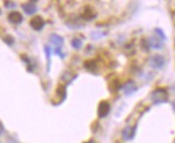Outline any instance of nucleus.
Segmentation results:
<instances>
[{
	"instance_id": "6ab92c4d",
	"label": "nucleus",
	"mask_w": 175,
	"mask_h": 143,
	"mask_svg": "<svg viewBox=\"0 0 175 143\" xmlns=\"http://www.w3.org/2000/svg\"><path fill=\"white\" fill-rule=\"evenodd\" d=\"M174 108H175V102H174Z\"/></svg>"
},
{
	"instance_id": "1a4fd4ad",
	"label": "nucleus",
	"mask_w": 175,
	"mask_h": 143,
	"mask_svg": "<svg viewBox=\"0 0 175 143\" xmlns=\"http://www.w3.org/2000/svg\"><path fill=\"white\" fill-rule=\"evenodd\" d=\"M121 89H123V92H125L126 95H131L133 92H136V84L133 83L132 81H129L127 82V83L125 84L124 86H121Z\"/></svg>"
},
{
	"instance_id": "0eeeda50",
	"label": "nucleus",
	"mask_w": 175,
	"mask_h": 143,
	"mask_svg": "<svg viewBox=\"0 0 175 143\" xmlns=\"http://www.w3.org/2000/svg\"><path fill=\"white\" fill-rule=\"evenodd\" d=\"M8 18L11 23H14V24H20V23L23 22V15L17 11H12L9 13L8 15Z\"/></svg>"
},
{
	"instance_id": "a211bd4d",
	"label": "nucleus",
	"mask_w": 175,
	"mask_h": 143,
	"mask_svg": "<svg viewBox=\"0 0 175 143\" xmlns=\"http://www.w3.org/2000/svg\"><path fill=\"white\" fill-rule=\"evenodd\" d=\"M0 14H1V10H0Z\"/></svg>"
},
{
	"instance_id": "39448f33",
	"label": "nucleus",
	"mask_w": 175,
	"mask_h": 143,
	"mask_svg": "<svg viewBox=\"0 0 175 143\" xmlns=\"http://www.w3.org/2000/svg\"><path fill=\"white\" fill-rule=\"evenodd\" d=\"M97 16V12L92 9L91 7H86L84 9L83 13H82V17L86 21H90V20H94L95 17Z\"/></svg>"
},
{
	"instance_id": "f8f14e48",
	"label": "nucleus",
	"mask_w": 175,
	"mask_h": 143,
	"mask_svg": "<svg viewBox=\"0 0 175 143\" xmlns=\"http://www.w3.org/2000/svg\"><path fill=\"white\" fill-rule=\"evenodd\" d=\"M84 67L87 69L88 71H95L97 69V62L95 60H87L84 64Z\"/></svg>"
},
{
	"instance_id": "6e6552de",
	"label": "nucleus",
	"mask_w": 175,
	"mask_h": 143,
	"mask_svg": "<svg viewBox=\"0 0 175 143\" xmlns=\"http://www.w3.org/2000/svg\"><path fill=\"white\" fill-rule=\"evenodd\" d=\"M148 45L153 49H161L162 41L160 40V37L158 36H153L148 39Z\"/></svg>"
},
{
	"instance_id": "9d476101",
	"label": "nucleus",
	"mask_w": 175,
	"mask_h": 143,
	"mask_svg": "<svg viewBox=\"0 0 175 143\" xmlns=\"http://www.w3.org/2000/svg\"><path fill=\"white\" fill-rule=\"evenodd\" d=\"M50 41L54 44L55 47H60V49L62 47V44H64V39L58 35H50Z\"/></svg>"
},
{
	"instance_id": "dca6fc26",
	"label": "nucleus",
	"mask_w": 175,
	"mask_h": 143,
	"mask_svg": "<svg viewBox=\"0 0 175 143\" xmlns=\"http://www.w3.org/2000/svg\"><path fill=\"white\" fill-rule=\"evenodd\" d=\"M3 130H5V128H3V125H2V123H1V122H0V134H2Z\"/></svg>"
},
{
	"instance_id": "2eb2a0df",
	"label": "nucleus",
	"mask_w": 175,
	"mask_h": 143,
	"mask_svg": "<svg viewBox=\"0 0 175 143\" xmlns=\"http://www.w3.org/2000/svg\"><path fill=\"white\" fill-rule=\"evenodd\" d=\"M44 50H45V53H46V57L50 59V46H47L46 45L45 47H44Z\"/></svg>"
},
{
	"instance_id": "7ed1b4c3",
	"label": "nucleus",
	"mask_w": 175,
	"mask_h": 143,
	"mask_svg": "<svg viewBox=\"0 0 175 143\" xmlns=\"http://www.w3.org/2000/svg\"><path fill=\"white\" fill-rule=\"evenodd\" d=\"M151 66L154 69H161L164 66V58L161 55H154L151 59Z\"/></svg>"
},
{
	"instance_id": "f257e3e1",
	"label": "nucleus",
	"mask_w": 175,
	"mask_h": 143,
	"mask_svg": "<svg viewBox=\"0 0 175 143\" xmlns=\"http://www.w3.org/2000/svg\"><path fill=\"white\" fill-rule=\"evenodd\" d=\"M169 99V94L164 88H157L151 94V100L155 104L163 103Z\"/></svg>"
},
{
	"instance_id": "4468645a",
	"label": "nucleus",
	"mask_w": 175,
	"mask_h": 143,
	"mask_svg": "<svg viewBox=\"0 0 175 143\" xmlns=\"http://www.w3.org/2000/svg\"><path fill=\"white\" fill-rule=\"evenodd\" d=\"M155 31L158 33V35L160 36V38H161V39H164V38H166V35H164V33H163V31H162L161 29L157 28V29H155Z\"/></svg>"
},
{
	"instance_id": "f3484780",
	"label": "nucleus",
	"mask_w": 175,
	"mask_h": 143,
	"mask_svg": "<svg viewBox=\"0 0 175 143\" xmlns=\"http://www.w3.org/2000/svg\"><path fill=\"white\" fill-rule=\"evenodd\" d=\"M85 143H96V142H95L94 140H90V141H88V142H85Z\"/></svg>"
},
{
	"instance_id": "20e7f679",
	"label": "nucleus",
	"mask_w": 175,
	"mask_h": 143,
	"mask_svg": "<svg viewBox=\"0 0 175 143\" xmlns=\"http://www.w3.org/2000/svg\"><path fill=\"white\" fill-rule=\"evenodd\" d=\"M44 25H45V23H44V20L41 16H35L30 21L31 28L35 29V30H41L44 27Z\"/></svg>"
},
{
	"instance_id": "9b49d317",
	"label": "nucleus",
	"mask_w": 175,
	"mask_h": 143,
	"mask_svg": "<svg viewBox=\"0 0 175 143\" xmlns=\"http://www.w3.org/2000/svg\"><path fill=\"white\" fill-rule=\"evenodd\" d=\"M134 134H136V127H127L123 131V137L126 140H131L134 137Z\"/></svg>"
},
{
	"instance_id": "423d86ee",
	"label": "nucleus",
	"mask_w": 175,
	"mask_h": 143,
	"mask_svg": "<svg viewBox=\"0 0 175 143\" xmlns=\"http://www.w3.org/2000/svg\"><path fill=\"white\" fill-rule=\"evenodd\" d=\"M35 2L37 1H29V2L27 3H24V5L22 6L23 10L25 11V13L27 14H33L37 12V5H35Z\"/></svg>"
},
{
	"instance_id": "f03ea898",
	"label": "nucleus",
	"mask_w": 175,
	"mask_h": 143,
	"mask_svg": "<svg viewBox=\"0 0 175 143\" xmlns=\"http://www.w3.org/2000/svg\"><path fill=\"white\" fill-rule=\"evenodd\" d=\"M110 110H111V106H110V103L107 101H105V100H103V101H101L100 103H99L98 116L101 117V119H103V117H105L107 114H109Z\"/></svg>"
},
{
	"instance_id": "ddd939ff",
	"label": "nucleus",
	"mask_w": 175,
	"mask_h": 143,
	"mask_svg": "<svg viewBox=\"0 0 175 143\" xmlns=\"http://www.w3.org/2000/svg\"><path fill=\"white\" fill-rule=\"evenodd\" d=\"M71 45H72L73 49L75 50H80L82 47V40L80 38H74L71 41Z\"/></svg>"
}]
</instances>
